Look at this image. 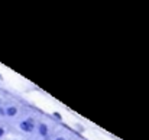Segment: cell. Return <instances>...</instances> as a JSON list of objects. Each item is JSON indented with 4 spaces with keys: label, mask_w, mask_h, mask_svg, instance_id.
<instances>
[{
    "label": "cell",
    "mask_w": 149,
    "mask_h": 140,
    "mask_svg": "<svg viewBox=\"0 0 149 140\" xmlns=\"http://www.w3.org/2000/svg\"><path fill=\"white\" fill-rule=\"evenodd\" d=\"M58 123H55L49 116L41 113L36 121V129L32 137H29V140H49L51 134L54 133L55 127Z\"/></svg>",
    "instance_id": "2"
},
{
    "label": "cell",
    "mask_w": 149,
    "mask_h": 140,
    "mask_svg": "<svg viewBox=\"0 0 149 140\" xmlns=\"http://www.w3.org/2000/svg\"><path fill=\"white\" fill-rule=\"evenodd\" d=\"M4 140H26V139L12 132V133H10V134H9V136H7V137H6V139H4Z\"/></svg>",
    "instance_id": "6"
},
{
    "label": "cell",
    "mask_w": 149,
    "mask_h": 140,
    "mask_svg": "<svg viewBox=\"0 0 149 140\" xmlns=\"http://www.w3.org/2000/svg\"><path fill=\"white\" fill-rule=\"evenodd\" d=\"M42 111H39L36 107L31 105V104H25L23 105V110H22V114L20 117L13 121L10 124L12 127V132L25 137V139H29L33 136L35 133V129H36V121H38V117Z\"/></svg>",
    "instance_id": "1"
},
{
    "label": "cell",
    "mask_w": 149,
    "mask_h": 140,
    "mask_svg": "<svg viewBox=\"0 0 149 140\" xmlns=\"http://www.w3.org/2000/svg\"><path fill=\"white\" fill-rule=\"evenodd\" d=\"M25 104L26 103L22 101L19 97H16L13 94H7L4 104H3V108H4V114H6V121L9 124H12L13 121H16L20 117Z\"/></svg>",
    "instance_id": "3"
},
{
    "label": "cell",
    "mask_w": 149,
    "mask_h": 140,
    "mask_svg": "<svg viewBox=\"0 0 149 140\" xmlns=\"http://www.w3.org/2000/svg\"><path fill=\"white\" fill-rule=\"evenodd\" d=\"M80 139L81 137H80L78 133H75L74 130H71V129H68L65 126H59V124H56L54 133L51 134L49 137V140H80Z\"/></svg>",
    "instance_id": "4"
},
{
    "label": "cell",
    "mask_w": 149,
    "mask_h": 140,
    "mask_svg": "<svg viewBox=\"0 0 149 140\" xmlns=\"http://www.w3.org/2000/svg\"><path fill=\"white\" fill-rule=\"evenodd\" d=\"M7 94H9V93H6V91H1V90H0V107L4 104V100H6Z\"/></svg>",
    "instance_id": "7"
},
{
    "label": "cell",
    "mask_w": 149,
    "mask_h": 140,
    "mask_svg": "<svg viewBox=\"0 0 149 140\" xmlns=\"http://www.w3.org/2000/svg\"><path fill=\"white\" fill-rule=\"evenodd\" d=\"M12 133V127L9 123H0V140H4Z\"/></svg>",
    "instance_id": "5"
}]
</instances>
